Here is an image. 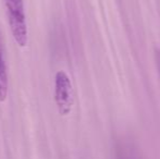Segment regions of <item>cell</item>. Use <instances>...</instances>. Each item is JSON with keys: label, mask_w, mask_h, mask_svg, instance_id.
<instances>
[{"label": "cell", "mask_w": 160, "mask_h": 159, "mask_svg": "<svg viewBox=\"0 0 160 159\" xmlns=\"http://www.w3.org/2000/svg\"><path fill=\"white\" fill-rule=\"evenodd\" d=\"M8 23L15 42L20 47H25L28 40L25 9L23 0H4Z\"/></svg>", "instance_id": "obj_1"}, {"label": "cell", "mask_w": 160, "mask_h": 159, "mask_svg": "<svg viewBox=\"0 0 160 159\" xmlns=\"http://www.w3.org/2000/svg\"><path fill=\"white\" fill-rule=\"evenodd\" d=\"M55 102L61 116H68L73 105L72 84L64 71L57 72L55 77Z\"/></svg>", "instance_id": "obj_2"}, {"label": "cell", "mask_w": 160, "mask_h": 159, "mask_svg": "<svg viewBox=\"0 0 160 159\" xmlns=\"http://www.w3.org/2000/svg\"><path fill=\"white\" fill-rule=\"evenodd\" d=\"M9 81L7 72L6 58H4V48L2 42L1 33H0V102H4L8 96Z\"/></svg>", "instance_id": "obj_3"}, {"label": "cell", "mask_w": 160, "mask_h": 159, "mask_svg": "<svg viewBox=\"0 0 160 159\" xmlns=\"http://www.w3.org/2000/svg\"><path fill=\"white\" fill-rule=\"evenodd\" d=\"M156 63H157V69H158V73L160 77V48L156 50Z\"/></svg>", "instance_id": "obj_4"}]
</instances>
